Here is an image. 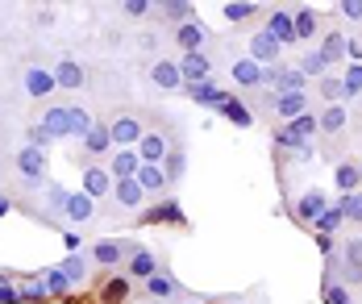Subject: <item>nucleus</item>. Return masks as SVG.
<instances>
[{
    "mask_svg": "<svg viewBox=\"0 0 362 304\" xmlns=\"http://www.w3.org/2000/svg\"><path fill=\"white\" fill-rule=\"evenodd\" d=\"M59 271H63L67 288H79V283L88 279V271H92V259H83V255H67V259L59 263Z\"/></svg>",
    "mask_w": 362,
    "mask_h": 304,
    "instance_id": "31",
    "label": "nucleus"
},
{
    "mask_svg": "<svg viewBox=\"0 0 362 304\" xmlns=\"http://www.w3.org/2000/svg\"><path fill=\"white\" fill-rule=\"evenodd\" d=\"M109 134L117 151H138V142L146 138V125L138 113H121L117 121H109Z\"/></svg>",
    "mask_w": 362,
    "mask_h": 304,
    "instance_id": "4",
    "label": "nucleus"
},
{
    "mask_svg": "<svg viewBox=\"0 0 362 304\" xmlns=\"http://www.w3.org/2000/svg\"><path fill=\"white\" fill-rule=\"evenodd\" d=\"M321 59H325L329 71L346 59V34H341V30H329V34H325V42H321Z\"/></svg>",
    "mask_w": 362,
    "mask_h": 304,
    "instance_id": "32",
    "label": "nucleus"
},
{
    "mask_svg": "<svg viewBox=\"0 0 362 304\" xmlns=\"http://www.w3.org/2000/svg\"><path fill=\"white\" fill-rule=\"evenodd\" d=\"M112 200L125 209V213H134V209H142V200H146V192L138 180H117L112 184Z\"/></svg>",
    "mask_w": 362,
    "mask_h": 304,
    "instance_id": "23",
    "label": "nucleus"
},
{
    "mask_svg": "<svg viewBox=\"0 0 362 304\" xmlns=\"http://www.w3.org/2000/svg\"><path fill=\"white\" fill-rule=\"evenodd\" d=\"M279 54H284V46L271 38L267 30H258V34L250 38V50H246V59H254L258 67H275V63H279Z\"/></svg>",
    "mask_w": 362,
    "mask_h": 304,
    "instance_id": "8",
    "label": "nucleus"
},
{
    "mask_svg": "<svg viewBox=\"0 0 362 304\" xmlns=\"http://www.w3.org/2000/svg\"><path fill=\"white\" fill-rule=\"evenodd\" d=\"M333 184H337V192H341V196H354V192H362V163L341 158V163H337V171H333Z\"/></svg>",
    "mask_w": 362,
    "mask_h": 304,
    "instance_id": "17",
    "label": "nucleus"
},
{
    "mask_svg": "<svg viewBox=\"0 0 362 304\" xmlns=\"http://www.w3.org/2000/svg\"><path fill=\"white\" fill-rule=\"evenodd\" d=\"M296 67H300L308 79H325V76H329V67H325V59H321V50H304Z\"/></svg>",
    "mask_w": 362,
    "mask_h": 304,
    "instance_id": "36",
    "label": "nucleus"
},
{
    "mask_svg": "<svg viewBox=\"0 0 362 304\" xmlns=\"http://www.w3.org/2000/svg\"><path fill=\"white\" fill-rule=\"evenodd\" d=\"M279 46H296V25H291V8H271L267 13V25H262Z\"/></svg>",
    "mask_w": 362,
    "mask_h": 304,
    "instance_id": "13",
    "label": "nucleus"
},
{
    "mask_svg": "<svg viewBox=\"0 0 362 304\" xmlns=\"http://www.w3.org/2000/svg\"><path fill=\"white\" fill-rule=\"evenodd\" d=\"M25 142H30V146H37V151H50V142H54V138H50V134L42 129V121H37V125H30V129H25Z\"/></svg>",
    "mask_w": 362,
    "mask_h": 304,
    "instance_id": "47",
    "label": "nucleus"
},
{
    "mask_svg": "<svg viewBox=\"0 0 362 304\" xmlns=\"http://www.w3.org/2000/svg\"><path fill=\"white\" fill-rule=\"evenodd\" d=\"M171 151H175V146H171L163 134H150V129H146V138L138 142V154H142V163H150V167H163Z\"/></svg>",
    "mask_w": 362,
    "mask_h": 304,
    "instance_id": "14",
    "label": "nucleus"
},
{
    "mask_svg": "<svg viewBox=\"0 0 362 304\" xmlns=\"http://www.w3.org/2000/svg\"><path fill=\"white\" fill-rule=\"evenodd\" d=\"M204 42H209V30L200 21H187L175 30V46H183V54H204Z\"/></svg>",
    "mask_w": 362,
    "mask_h": 304,
    "instance_id": "16",
    "label": "nucleus"
},
{
    "mask_svg": "<svg viewBox=\"0 0 362 304\" xmlns=\"http://www.w3.org/2000/svg\"><path fill=\"white\" fill-rule=\"evenodd\" d=\"M341 96H346V100L362 96V63H350V67L341 71Z\"/></svg>",
    "mask_w": 362,
    "mask_h": 304,
    "instance_id": "39",
    "label": "nucleus"
},
{
    "mask_svg": "<svg viewBox=\"0 0 362 304\" xmlns=\"http://www.w3.org/2000/svg\"><path fill=\"white\" fill-rule=\"evenodd\" d=\"M138 221H142V226H187V217H183V209L175 204V200H158V204H150Z\"/></svg>",
    "mask_w": 362,
    "mask_h": 304,
    "instance_id": "11",
    "label": "nucleus"
},
{
    "mask_svg": "<svg viewBox=\"0 0 362 304\" xmlns=\"http://www.w3.org/2000/svg\"><path fill=\"white\" fill-rule=\"evenodd\" d=\"M8 213H13V200H8V196L0 192V217H8Z\"/></svg>",
    "mask_w": 362,
    "mask_h": 304,
    "instance_id": "55",
    "label": "nucleus"
},
{
    "mask_svg": "<svg viewBox=\"0 0 362 304\" xmlns=\"http://www.w3.org/2000/svg\"><path fill=\"white\" fill-rule=\"evenodd\" d=\"M21 300H50V292H46V283H42V275L30 279V283L21 288Z\"/></svg>",
    "mask_w": 362,
    "mask_h": 304,
    "instance_id": "48",
    "label": "nucleus"
},
{
    "mask_svg": "<svg viewBox=\"0 0 362 304\" xmlns=\"http://www.w3.org/2000/svg\"><path fill=\"white\" fill-rule=\"evenodd\" d=\"M288 129L291 134H296V138H300V142H308V138H313V134H321V129H317V117H296V121H288Z\"/></svg>",
    "mask_w": 362,
    "mask_h": 304,
    "instance_id": "43",
    "label": "nucleus"
},
{
    "mask_svg": "<svg viewBox=\"0 0 362 304\" xmlns=\"http://www.w3.org/2000/svg\"><path fill=\"white\" fill-rule=\"evenodd\" d=\"M291 25H296V42H308L317 38L321 17H317V8H291Z\"/></svg>",
    "mask_w": 362,
    "mask_h": 304,
    "instance_id": "28",
    "label": "nucleus"
},
{
    "mask_svg": "<svg viewBox=\"0 0 362 304\" xmlns=\"http://www.w3.org/2000/svg\"><path fill=\"white\" fill-rule=\"evenodd\" d=\"M317 92H321L325 105H341V100H346V96H341V76H337V71H329L325 79H317Z\"/></svg>",
    "mask_w": 362,
    "mask_h": 304,
    "instance_id": "38",
    "label": "nucleus"
},
{
    "mask_svg": "<svg viewBox=\"0 0 362 304\" xmlns=\"http://www.w3.org/2000/svg\"><path fill=\"white\" fill-rule=\"evenodd\" d=\"M150 83H154L158 92H183L180 63H171V59H154V63H150Z\"/></svg>",
    "mask_w": 362,
    "mask_h": 304,
    "instance_id": "9",
    "label": "nucleus"
},
{
    "mask_svg": "<svg viewBox=\"0 0 362 304\" xmlns=\"http://www.w3.org/2000/svg\"><path fill=\"white\" fill-rule=\"evenodd\" d=\"M180 76H183V88H192V83H204V79L213 76V63H209V54H183Z\"/></svg>",
    "mask_w": 362,
    "mask_h": 304,
    "instance_id": "19",
    "label": "nucleus"
},
{
    "mask_svg": "<svg viewBox=\"0 0 362 304\" xmlns=\"http://www.w3.org/2000/svg\"><path fill=\"white\" fill-rule=\"evenodd\" d=\"M67 196H71V192L63 188V184H46V196H42V200H46V213H63V209H67Z\"/></svg>",
    "mask_w": 362,
    "mask_h": 304,
    "instance_id": "41",
    "label": "nucleus"
},
{
    "mask_svg": "<svg viewBox=\"0 0 362 304\" xmlns=\"http://www.w3.org/2000/svg\"><path fill=\"white\" fill-rule=\"evenodd\" d=\"M142 242H129V238H100V242H92V263L96 267H121L129 263V255L138 250Z\"/></svg>",
    "mask_w": 362,
    "mask_h": 304,
    "instance_id": "3",
    "label": "nucleus"
},
{
    "mask_svg": "<svg viewBox=\"0 0 362 304\" xmlns=\"http://www.w3.org/2000/svg\"><path fill=\"white\" fill-rule=\"evenodd\" d=\"M109 171H112V180H138V171H142V154L138 151H112Z\"/></svg>",
    "mask_w": 362,
    "mask_h": 304,
    "instance_id": "20",
    "label": "nucleus"
},
{
    "mask_svg": "<svg viewBox=\"0 0 362 304\" xmlns=\"http://www.w3.org/2000/svg\"><path fill=\"white\" fill-rule=\"evenodd\" d=\"M262 8L254 4V0H229V4H221V17L229 21V25H242V21H250V17H258Z\"/></svg>",
    "mask_w": 362,
    "mask_h": 304,
    "instance_id": "33",
    "label": "nucleus"
},
{
    "mask_svg": "<svg viewBox=\"0 0 362 304\" xmlns=\"http://www.w3.org/2000/svg\"><path fill=\"white\" fill-rule=\"evenodd\" d=\"M337 13H341L346 21H362V0H341V4H337Z\"/></svg>",
    "mask_w": 362,
    "mask_h": 304,
    "instance_id": "50",
    "label": "nucleus"
},
{
    "mask_svg": "<svg viewBox=\"0 0 362 304\" xmlns=\"http://www.w3.org/2000/svg\"><path fill=\"white\" fill-rule=\"evenodd\" d=\"M275 113L284 121H296V117L308 113V96L304 92H291V96H275Z\"/></svg>",
    "mask_w": 362,
    "mask_h": 304,
    "instance_id": "35",
    "label": "nucleus"
},
{
    "mask_svg": "<svg viewBox=\"0 0 362 304\" xmlns=\"http://www.w3.org/2000/svg\"><path fill=\"white\" fill-rule=\"evenodd\" d=\"M96 121H92V113L88 109H75V105H54V109H46L42 113V129L59 142V138H88V129H92Z\"/></svg>",
    "mask_w": 362,
    "mask_h": 304,
    "instance_id": "1",
    "label": "nucleus"
},
{
    "mask_svg": "<svg viewBox=\"0 0 362 304\" xmlns=\"http://www.w3.org/2000/svg\"><path fill=\"white\" fill-rule=\"evenodd\" d=\"M163 171H167V180H171V184H180V180H183V171H187V154H183L180 146H175V151L167 154V163H163Z\"/></svg>",
    "mask_w": 362,
    "mask_h": 304,
    "instance_id": "40",
    "label": "nucleus"
},
{
    "mask_svg": "<svg viewBox=\"0 0 362 304\" xmlns=\"http://www.w3.org/2000/svg\"><path fill=\"white\" fill-rule=\"evenodd\" d=\"M21 88H25V96H34V100H46L50 92H59V79H54V71H46V67H25V76H21Z\"/></svg>",
    "mask_w": 362,
    "mask_h": 304,
    "instance_id": "7",
    "label": "nucleus"
},
{
    "mask_svg": "<svg viewBox=\"0 0 362 304\" xmlns=\"http://www.w3.org/2000/svg\"><path fill=\"white\" fill-rule=\"evenodd\" d=\"M112 184H117V180H112V171L109 167H83V196H92V200H96V204H100V200H105V196H112Z\"/></svg>",
    "mask_w": 362,
    "mask_h": 304,
    "instance_id": "12",
    "label": "nucleus"
},
{
    "mask_svg": "<svg viewBox=\"0 0 362 304\" xmlns=\"http://www.w3.org/2000/svg\"><path fill=\"white\" fill-rule=\"evenodd\" d=\"M96 304H129V275H109V279H100Z\"/></svg>",
    "mask_w": 362,
    "mask_h": 304,
    "instance_id": "15",
    "label": "nucleus"
},
{
    "mask_svg": "<svg viewBox=\"0 0 362 304\" xmlns=\"http://www.w3.org/2000/svg\"><path fill=\"white\" fill-rule=\"evenodd\" d=\"M50 71H54V79H59V88H63V92H75V88H83V83H88V71H83L75 59H59Z\"/></svg>",
    "mask_w": 362,
    "mask_h": 304,
    "instance_id": "21",
    "label": "nucleus"
},
{
    "mask_svg": "<svg viewBox=\"0 0 362 304\" xmlns=\"http://www.w3.org/2000/svg\"><path fill=\"white\" fill-rule=\"evenodd\" d=\"M17 175H21V184L25 188H46L50 180H46V151H37V146H17Z\"/></svg>",
    "mask_w": 362,
    "mask_h": 304,
    "instance_id": "2",
    "label": "nucleus"
},
{
    "mask_svg": "<svg viewBox=\"0 0 362 304\" xmlns=\"http://www.w3.org/2000/svg\"><path fill=\"white\" fill-rule=\"evenodd\" d=\"M154 271H158V259H154L146 246H138V250L129 255V263H125V275H129V279H142V283L154 275Z\"/></svg>",
    "mask_w": 362,
    "mask_h": 304,
    "instance_id": "26",
    "label": "nucleus"
},
{
    "mask_svg": "<svg viewBox=\"0 0 362 304\" xmlns=\"http://www.w3.org/2000/svg\"><path fill=\"white\" fill-rule=\"evenodd\" d=\"M42 283H46V292H50V296H67V292H71V288H67V279H63V271H59V267H50V271H46V275H42Z\"/></svg>",
    "mask_w": 362,
    "mask_h": 304,
    "instance_id": "44",
    "label": "nucleus"
},
{
    "mask_svg": "<svg viewBox=\"0 0 362 304\" xmlns=\"http://www.w3.org/2000/svg\"><path fill=\"white\" fill-rule=\"evenodd\" d=\"M183 92H187L196 105H204V109H217L221 100H225V92H221L213 79H204V83H192V88H183Z\"/></svg>",
    "mask_w": 362,
    "mask_h": 304,
    "instance_id": "34",
    "label": "nucleus"
},
{
    "mask_svg": "<svg viewBox=\"0 0 362 304\" xmlns=\"http://www.w3.org/2000/svg\"><path fill=\"white\" fill-rule=\"evenodd\" d=\"M217 109H221V117H225V121H233L238 129H250V125H254V109H250V105H242L238 96H229V92H225V100H221Z\"/></svg>",
    "mask_w": 362,
    "mask_h": 304,
    "instance_id": "25",
    "label": "nucleus"
},
{
    "mask_svg": "<svg viewBox=\"0 0 362 304\" xmlns=\"http://www.w3.org/2000/svg\"><path fill=\"white\" fill-rule=\"evenodd\" d=\"M337 204H341L346 221H358V226H362V192H354V196H341Z\"/></svg>",
    "mask_w": 362,
    "mask_h": 304,
    "instance_id": "45",
    "label": "nucleus"
},
{
    "mask_svg": "<svg viewBox=\"0 0 362 304\" xmlns=\"http://www.w3.org/2000/svg\"><path fill=\"white\" fill-rule=\"evenodd\" d=\"M154 42H158L154 34H142V38H138V46H142V50H154Z\"/></svg>",
    "mask_w": 362,
    "mask_h": 304,
    "instance_id": "56",
    "label": "nucleus"
},
{
    "mask_svg": "<svg viewBox=\"0 0 362 304\" xmlns=\"http://www.w3.org/2000/svg\"><path fill=\"white\" fill-rule=\"evenodd\" d=\"M229 76L238 88H254V92H262L271 79H275V67H258L254 59H238L233 67H229Z\"/></svg>",
    "mask_w": 362,
    "mask_h": 304,
    "instance_id": "5",
    "label": "nucleus"
},
{
    "mask_svg": "<svg viewBox=\"0 0 362 304\" xmlns=\"http://www.w3.org/2000/svg\"><path fill=\"white\" fill-rule=\"evenodd\" d=\"M158 13H163V21L167 25H187V21H196V4H187V0H163L158 4Z\"/></svg>",
    "mask_w": 362,
    "mask_h": 304,
    "instance_id": "27",
    "label": "nucleus"
},
{
    "mask_svg": "<svg viewBox=\"0 0 362 304\" xmlns=\"http://www.w3.org/2000/svg\"><path fill=\"white\" fill-rule=\"evenodd\" d=\"M63 246H67V255H79V246H83V238H79L75 229H67V233H63Z\"/></svg>",
    "mask_w": 362,
    "mask_h": 304,
    "instance_id": "51",
    "label": "nucleus"
},
{
    "mask_svg": "<svg viewBox=\"0 0 362 304\" xmlns=\"http://www.w3.org/2000/svg\"><path fill=\"white\" fill-rule=\"evenodd\" d=\"M21 300V288L8 283V275H0V304H17Z\"/></svg>",
    "mask_w": 362,
    "mask_h": 304,
    "instance_id": "49",
    "label": "nucleus"
},
{
    "mask_svg": "<svg viewBox=\"0 0 362 304\" xmlns=\"http://www.w3.org/2000/svg\"><path fill=\"white\" fill-rule=\"evenodd\" d=\"M321 300H325V304H354L341 279H325V288H321Z\"/></svg>",
    "mask_w": 362,
    "mask_h": 304,
    "instance_id": "42",
    "label": "nucleus"
},
{
    "mask_svg": "<svg viewBox=\"0 0 362 304\" xmlns=\"http://www.w3.org/2000/svg\"><path fill=\"white\" fill-rule=\"evenodd\" d=\"M346 121H350L346 105H325V113L317 117V129H321L325 138H333V134H341V129H346Z\"/></svg>",
    "mask_w": 362,
    "mask_h": 304,
    "instance_id": "30",
    "label": "nucleus"
},
{
    "mask_svg": "<svg viewBox=\"0 0 362 304\" xmlns=\"http://www.w3.org/2000/svg\"><path fill=\"white\" fill-rule=\"evenodd\" d=\"M63 217H67L71 226H88V221L96 217V200H92V196H83V192H71V196H67Z\"/></svg>",
    "mask_w": 362,
    "mask_h": 304,
    "instance_id": "18",
    "label": "nucleus"
},
{
    "mask_svg": "<svg viewBox=\"0 0 362 304\" xmlns=\"http://www.w3.org/2000/svg\"><path fill=\"white\" fill-rule=\"evenodd\" d=\"M146 296H150V300H175V296H183V283L167 271V267H158V271L146 279Z\"/></svg>",
    "mask_w": 362,
    "mask_h": 304,
    "instance_id": "6",
    "label": "nucleus"
},
{
    "mask_svg": "<svg viewBox=\"0 0 362 304\" xmlns=\"http://www.w3.org/2000/svg\"><path fill=\"white\" fill-rule=\"evenodd\" d=\"M317 250H321L325 259H333V250H337V242H333L329 233H317Z\"/></svg>",
    "mask_w": 362,
    "mask_h": 304,
    "instance_id": "52",
    "label": "nucleus"
},
{
    "mask_svg": "<svg viewBox=\"0 0 362 304\" xmlns=\"http://www.w3.org/2000/svg\"><path fill=\"white\" fill-rule=\"evenodd\" d=\"M275 96H291V92H304L308 88V76L300 67H275Z\"/></svg>",
    "mask_w": 362,
    "mask_h": 304,
    "instance_id": "22",
    "label": "nucleus"
},
{
    "mask_svg": "<svg viewBox=\"0 0 362 304\" xmlns=\"http://www.w3.org/2000/svg\"><path fill=\"white\" fill-rule=\"evenodd\" d=\"M325 209H329V196H325L321 188H308L304 196H300V200H296V221L313 229V221H317V217H321Z\"/></svg>",
    "mask_w": 362,
    "mask_h": 304,
    "instance_id": "10",
    "label": "nucleus"
},
{
    "mask_svg": "<svg viewBox=\"0 0 362 304\" xmlns=\"http://www.w3.org/2000/svg\"><path fill=\"white\" fill-rule=\"evenodd\" d=\"M138 184H142L146 196H163V192L171 188L167 171H163V167H150V163H142V171H138Z\"/></svg>",
    "mask_w": 362,
    "mask_h": 304,
    "instance_id": "29",
    "label": "nucleus"
},
{
    "mask_svg": "<svg viewBox=\"0 0 362 304\" xmlns=\"http://www.w3.org/2000/svg\"><path fill=\"white\" fill-rule=\"evenodd\" d=\"M341 221H346V213H341V204H329L325 213H321V217L313 221V229H317V233H329V238H333V233L341 229Z\"/></svg>",
    "mask_w": 362,
    "mask_h": 304,
    "instance_id": "37",
    "label": "nucleus"
},
{
    "mask_svg": "<svg viewBox=\"0 0 362 304\" xmlns=\"http://www.w3.org/2000/svg\"><path fill=\"white\" fill-rule=\"evenodd\" d=\"M346 59H350V63H362V42L358 38H346Z\"/></svg>",
    "mask_w": 362,
    "mask_h": 304,
    "instance_id": "53",
    "label": "nucleus"
},
{
    "mask_svg": "<svg viewBox=\"0 0 362 304\" xmlns=\"http://www.w3.org/2000/svg\"><path fill=\"white\" fill-rule=\"evenodd\" d=\"M121 13H125L129 21H142V17L154 13V4H150V0H125V4H121Z\"/></svg>",
    "mask_w": 362,
    "mask_h": 304,
    "instance_id": "46",
    "label": "nucleus"
},
{
    "mask_svg": "<svg viewBox=\"0 0 362 304\" xmlns=\"http://www.w3.org/2000/svg\"><path fill=\"white\" fill-rule=\"evenodd\" d=\"M109 151H117V146H112L109 125H105V121H96V125L88 129V138H83V154H88V158H100V154H109Z\"/></svg>",
    "mask_w": 362,
    "mask_h": 304,
    "instance_id": "24",
    "label": "nucleus"
},
{
    "mask_svg": "<svg viewBox=\"0 0 362 304\" xmlns=\"http://www.w3.org/2000/svg\"><path fill=\"white\" fill-rule=\"evenodd\" d=\"M313 142H300V146H296V151H291V158H296V163H308V158H313Z\"/></svg>",
    "mask_w": 362,
    "mask_h": 304,
    "instance_id": "54",
    "label": "nucleus"
}]
</instances>
